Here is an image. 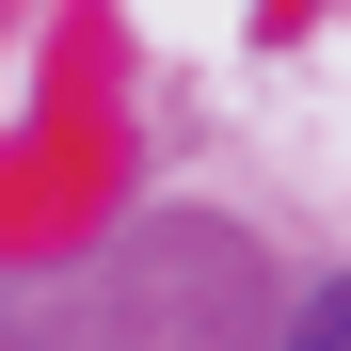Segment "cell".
<instances>
[{
    "label": "cell",
    "instance_id": "cell-1",
    "mask_svg": "<svg viewBox=\"0 0 351 351\" xmlns=\"http://www.w3.org/2000/svg\"><path fill=\"white\" fill-rule=\"evenodd\" d=\"M287 351H351V271L319 287V304H304V319H287Z\"/></svg>",
    "mask_w": 351,
    "mask_h": 351
}]
</instances>
